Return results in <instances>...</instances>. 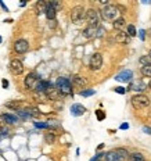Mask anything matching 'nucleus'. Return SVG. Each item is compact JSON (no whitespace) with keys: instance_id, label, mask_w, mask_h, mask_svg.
Here are the masks:
<instances>
[{"instance_id":"1","label":"nucleus","mask_w":151,"mask_h":161,"mask_svg":"<svg viewBox=\"0 0 151 161\" xmlns=\"http://www.w3.org/2000/svg\"><path fill=\"white\" fill-rule=\"evenodd\" d=\"M54 88H56V90L58 92V95L61 97H67V96H72L73 95L71 79L65 78V76H60V78L56 80Z\"/></svg>"},{"instance_id":"13","label":"nucleus","mask_w":151,"mask_h":161,"mask_svg":"<svg viewBox=\"0 0 151 161\" xmlns=\"http://www.w3.org/2000/svg\"><path fill=\"white\" fill-rule=\"evenodd\" d=\"M71 83H72V86H75V88L83 89L86 85H88V80L83 78V76H80V75H73L72 79H71Z\"/></svg>"},{"instance_id":"44","label":"nucleus","mask_w":151,"mask_h":161,"mask_svg":"<svg viewBox=\"0 0 151 161\" xmlns=\"http://www.w3.org/2000/svg\"><path fill=\"white\" fill-rule=\"evenodd\" d=\"M148 56H150V57H151V50H150V54H148Z\"/></svg>"},{"instance_id":"18","label":"nucleus","mask_w":151,"mask_h":161,"mask_svg":"<svg viewBox=\"0 0 151 161\" xmlns=\"http://www.w3.org/2000/svg\"><path fill=\"white\" fill-rule=\"evenodd\" d=\"M45 14H46V18H47L49 21H54L56 17H57V11L51 7V4H50V3H47V6H46V11H45Z\"/></svg>"},{"instance_id":"35","label":"nucleus","mask_w":151,"mask_h":161,"mask_svg":"<svg viewBox=\"0 0 151 161\" xmlns=\"http://www.w3.org/2000/svg\"><path fill=\"white\" fill-rule=\"evenodd\" d=\"M104 32H105V29H104L103 26H100V25H99V28L96 29V36H99V38H100V36H103V35H104Z\"/></svg>"},{"instance_id":"36","label":"nucleus","mask_w":151,"mask_h":161,"mask_svg":"<svg viewBox=\"0 0 151 161\" xmlns=\"http://www.w3.org/2000/svg\"><path fill=\"white\" fill-rule=\"evenodd\" d=\"M114 90H115L116 93H119V95H125V93H126V89L122 88V86H118V88H115Z\"/></svg>"},{"instance_id":"20","label":"nucleus","mask_w":151,"mask_h":161,"mask_svg":"<svg viewBox=\"0 0 151 161\" xmlns=\"http://www.w3.org/2000/svg\"><path fill=\"white\" fill-rule=\"evenodd\" d=\"M46 6H47V3L43 2V0H39L38 3L35 4V8H36V14H45L46 11Z\"/></svg>"},{"instance_id":"7","label":"nucleus","mask_w":151,"mask_h":161,"mask_svg":"<svg viewBox=\"0 0 151 161\" xmlns=\"http://www.w3.org/2000/svg\"><path fill=\"white\" fill-rule=\"evenodd\" d=\"M54 89V85H53L50 80H46V79H40L38 83H36V86H35V92L36 93H50L51 90Z\"/></svg>"},{"instance_id":"2","label":"nucleus","mask_w":151,"mask_h":161,"mask_svg":"<svg viewBox=\"0 0 151 161\" xmlns=\"http://www.w3.org/2000/svg\"><path fill=\"white\" fill-rule=\"evenodd\" d=\"M129 156L126 149L123 147H118V149H114L111 152L104 154V160L105 161H125Z\"/></svg>"},{"instance_id":"22","label":"nucleus","mask_w":151,"mask_h":161,"mask_svg":"<svg viewBox=\"0 0 151 161\" xmlns=\"http://www.w3.org/2000/svg\"><path fill=\"white\" fill-rule=\"evenodd\" d=\"M126 161H146V158L143 157L142 153H132L127 156Z\"/></svg>"},{"instance_id":"30","label":"nucleus","mask_w":151,"mask_h":161,"mask_svg":"<svg viewBox=\"0 0 151 161\" xmlns=\"http://www.w3.org/2000/svg\"><path fill=\"white\" fill-rule=\"evenodd\" d=\"M142 74L144 76H150L151 78V65H143L142 67Z\"/></svg>"},{"instance_id":"16","label":"nucleus","mask_w":151,"mask_h":161,"mask_svg":"<svg viewBox=\"0 0 151 161\" xmlns=\"http://www.w3.org/2000/svg\"><path fill=\"white\" fill-rule=\"evenodd\" d=\"M115 40L118 43H125V45H127V43L130 42V36H127V33L122 32V31H118L115 33Z\"/></svg>"},{"instance_id":"9","label":"nucleus","mask_w":151,"mask_h":161,"mask_svg":"<svg viewBox=\"0 0 151 161\" xmlns=\"http://www.w3.org/2000/svg\"><path fill=\"white\" fill-rule=\"evenodd\" d=\"M40 80V76L38 75L36 72H29L28 75H26V78L24 79V85L26 89H35L36 83H38Z\"/></svg>"},{"instance_id":"24","label":"nucleus","mask_w":151,"mask_h":161,"mask_svg":"<svg viewBox=\"0 0 151 161\" xmlns=\"http://www.w3.org/2000/svg\"><path fill=\"white\" fill-rule=\"evenodd\" d=\"M112 25H114V28H115L116 31H121V29L125 26V19H123L122 17H118V18L112 22Z\"/></svg>"},{"instance_id":"25","label":"nucleus","mask_w":151,"mask_h":161,"mask_svg":"<svg viewBox=\"0 0 151 161\" xmlns=\"http://www.w3.org/2000/svg\"><path fill=\"white\" fill-rule=\"evenodd\" d=\"M45 140L47 145H53V143L56 142V133H53V132L45 133Z\"/></svg>"},{"instance_id":"29","label":"nucleus","mask_w":151,"mask_h":161,"mask_svg":"<svg viewBox=\"0 0 151 161\" xmlns=\"http://www.w3.org/2000/svg\"><path fill=\"white\" fill-rule=\"evenodd\" d=\"M19 104H21L19 102H8V103H6V107H8V108H13L15 111V110L19 108Z\"/></svg>"},{"instance_id":"3","label":"nucleus","mask_w":151,"mask_h":161,"mask_svg":"<svg viewBox=\"0 0 151 161\" xmlns=\"http://www.w3.org/2000/svg\"><path fill=\"white\" fill-rule=\"evenodd\" d=\"M118 8L116 6H112V4H107L105 7H103L100 10V15L104 21H115L118 18Z\"/></svg>"},{"instance_id":"8","label":"nucleus","mask_w":151,"mask_h":161,"mask_svg":"<svg viewBox=\"0 0 151 161\" xmlns=\"http://www.w3.org/2000/svg\"><path fill=\"white\" fill-rule=\"evenodd\" d=\"M103 67V56L101 53H94L90 57V61H89V68L92 71H99L100 68Z\"/></svg>"},{"instance_id":"27","label":"nucleus","mask_w":151,"mask_h":161,"mask_svg":"<svg viewBox=\"0 0 151 161\" xmlns=\"http://www.w3.org/2000/svg\"><path fill=\"white\" fill-rule=\"evenodd\" d=\"M139 63L142 65H151V57L150 56H143L139 58Z\"/></svg>"},{"instance_id":"21","label":"nucleus","mask_w":151,"mask_h":161,"mask_svg":"<svg viewBox=\"0 0 151 161\" xmlns=\"http://www.w3.org/2000/svg\"><path fill=\"white\" fill-rule=\"evenodd\" d=\"M25 111L28 113L29 118H38V117H40V113H39V110L36 108V107H26Z\"/></svg>"},{"instance_id":"12","label":"nucleus","mask_w":151,"mask_h":161,"mask_svg":"<svg viewBox=\"0 0 151 161\" xmlns=\"http://www.w3.org/2000/svg\"><path fill=\"white\" fill-rule=\"evenodd\" d=\"M133 78V72L130 71V69H123L122 72H119V74H116V76H115V79L116 80H119V82H130Z\"/></svg>"},{"instance_id":"17","label":"nucleus","mask_w":151,"mask_h":161,"mask_svg":"<svg viewBox=\"0 0 151 161\" xmlns=\"http://www.w3.org/2000/svg\"><path fill=\"white\" fill-rule=\"evenodd\" d=\"M147 88V85L144 82H135V83H130L129 86H127V89L126 90H136V92H143V90H146Z\"/></svg>"},{"instance_id":"40","label":"nucleus","mask_w":151,"mask_h":161,"mask_svg":"<svg viewBox=\"0 0 151 161\" xmlns=\"http://www.w3.org/2000/svg\"><path fill=\"white\" fill-rule=\"evenodd\" d=\"M0 7H2L3 10H4V11H8V8H7V6H6V4H4V3H3V2H0Z\"/></svg>"},{"instance_id":"45","label":"nucleus","mask_w":151,"mask_h":161,"mask_svg":"<svg viewBox=\"0 0 151 161\" xmlns=\"http://www.w3.org/2000/svg\"><path fill=\"white\" fill-rule=\"evenodd\" d=\"M150 89H151V82H150Z\"/></svg>"},{"instance_id":"41","label":"nucleus","mask_w":151,"mask_h":161,"mask_svg":"<svg viewBox=\"0 0 151 161\" xmlns=\"http://www.w3.org/2000/svg\"><path fill=\"white\" fill-rule=\"evenodd\" d=\"M143 130H144L146 133H148V135H151V128H148V126H144Z\"/></svg>"},{"instance_id":"10","label":"nucleus","mask_w":151,"mask_h":161,"mask_svg":"<svg viewBox=\"0 0 151 161\" xmlns=\"http://www.w3.org/2000/svg\"><path fill=\"white\" fill-rule=\"evenodd\" d=\"M8 67H10V71L14 74V75H21V74L24 72V69H25L22 61L21 60H18V58H13L11 61H10Z\"/></svg>"},{"instance_id":"32","label":"nucleus","mask_w":151,"mask_h":161,"mask_svg":"<svg viewBox=\"0 0 151 161\" xmlns=\"http://www.w3.org/2000/svg\"><path fill=\"white\" fill-rule=\"evenodd\" d=\"M96 117L99 121L105 119V111H103V110H96Z\"/></svg>"},{"instance_id":"19","label":"nucleus","mask_w":151,"mask_h":161,"mask_svg":"<svg viewBox=\"0 0 151 161\" xmlns=\"http://www.w3.org/2000/svg\"><path fill=\"white\" fill-rule=\"evenodd\" d=\"M96 29H97V28H92V26H86V28L83 29L82 35L85 36L86 39H93V38H96Z\"/></svg>"},{"instance_id":"34","label":"nucleus","mask_w":151,"mask_h":161,"mask_svg":"<svg viewBox=\"0 0 151 161\" xmlns=\"http://www.w3.org/2000/svg\"><path fill=\"white\" fill-rule=\"evenodd\" d=\"M104 154H105V153H97L96 156L92 157V158H90L89 161H100V160H101L103 157H104Z\"/></svg>"},{"instance_id":"33","label":"nucleus","mask_w":151,"mask_h":161,"mask_svg":"<svg viewBox=\"0 0 151 161\" xmlns=\"http://www.w3.org/2000/svg\"><path fill=\"white\" fill-rule=\"evenodd\" d=\"M35 128H39V129H47V124L46 122H33Z\"/></svg>"},{"instance_id":"37","label":"nucleus","mask_w":151,"mask_h":161,"mask_svg":"<svg viewBox=\"0 0 151 161\" xmlns=\"http://www.w3.org/2000/svg\"><path fill=\"white\" fill-rule=\"evenodd\" d=\"M139 36H140V39H142V40H144V39H146V31H144V29H140V31H139Z\"/></svg>"},{"instance_id":"15","label":"nucleus","mask_w":151,"mask_h":161,"mask_svg":"<svg viewBox=\"0 0 151 161\" xmlns=\"http://www.w3.org/2000/svg\"><path fill=\"white\" fill-rule=\"evenodd\" d=\"M2 119L4 124H8V125H14V124H17L19 121V118L17 115H14V114H10V113H4L2 114Z\"/></svg>"},{"instance_id":"23","label":"nucleus","mask_w":151,"mask_h":161,"mask_svg":"<svg viewBox=\"0 0 151 161\" xmlns=\"http://www.w3.org/2000/svg\"><path fill=\"white\" fill-rule=\"evenodd\" d=\"M46 124H47V129H51V130L61 129L60 122H58V121H56V119H49V121H46Z\"/></svg>"},{"instance_id":"31","label":"nucleus","mask_w":151,"mask_h":161,"mask_svg":"<svg viewBox=\"0 0 151 161\" xmlns=\"http://www.w3.org/2000/svg\"><path fill=\"white\" fill-rule=\"evenodd\" d=\"M127 36H130V38H132V36H135L136 35V28H135V25H127Z\"/></svg>"},{"instance_id":"28","label":"nucleus","mask_w":151,"mask_h":161,"mask_svg":"<svg viewBox=\"0 0 151 161\" xmlns=\"http://www.w3.org/2000/svg\"><path fill=\"white\" fill-rule=\"evenodd\" d=\"M8 128H6V126H0V140H3L4 137L8 136Z\"/></svg>"},{"instance_id":"39","label":"nucleus","mask_w":151,"mask_h":161,"mask_svg":"<svg viewBox=\"0 0 151 161\" xmlns=\"http://www.w3.org/2000/svg\"><path fill=\"white\" fill-rule=\"evenodd\" d=\"M121 129H122V130H125V129H129V124H127V122H123L122 125H121Z\"/></svg>"},{"instance_id":"26","label":"nucleus","mask_w":151,"mask_h":161,"mask_svg":"<svg viewBox=\"0 0 151 161\" xmlns=\"http://www.w3.org/2000/svg\"><path fill=\"white\" fill-rule=\"evenodd\" d=\"M94 93H96L94 89H83V90H80L79 92V95L83 96V97H89V96H93Z\"/></svg>"},{"instance_id":"38","label":"nucleus","mask_w":151,"mask_h":161,"mask_svg":"<svg viewBox=\"0 0 151 161\" xmlns=\"http://www.w3.org/2000/svg\"><path fill=\"white\" fill-rule=\"evenodd\" d=\"M2 85H3V88H4V89H7L8 85H10V82H8L7 79H3V80H2Z\"/></svg>"},{"instance_id":"42","label":"nucleus","mask_w":151,"mask_h":161,"mask_svg":"<svg viewBox=\"0 0 151 161\" xmlns=\"http://www.w3.org/2000/svg\"><path fill=\"white\" fill-rule=\"evenodd\" d=\"M103 147H104V145H103V143H101V145H100L99 147H97V150H101V149H103Z\"/></svg>"},{"instance_id":"5","label":"nucleus","mask_w":151,"mask_h":161,"mask_svg":"<svg viewBox=\"0 0 151 161\" xmlns=\"http://www.w3.org/2000/svg\"><path fill=\"white\" fill-rule=\"evenodd\" d=\"M85 19L88 22V26H92V28H99V11L94 8H89L86 10L85 13Z\"/></svg>"},{"instance_id":"14","label":"nucleus","mask_w":151,"mask_h":161,"mask_svg":"<svg viewBox=\"0 0 151 161\" xmlns=\"http://www.w3.org/2000/svg\"><path fill=\"white\" fill-rule=\"evenodd\" d=\"M69 110H71V114H72L73 117H80V115H83V114L86 113L85 106L79 104V103H75V104H72Z\"/></svg>"},{"instance_id":"43","label":"nucleus","mask_w":151,"mask_h":161,"mask_svg":"<svg viewBox=\"0 0 151 161\" xmlns=\"http://www.w3.org/2000/svg\"><path fill=\"white\" fill-rule=\"evenodd\" d=\"M2 42H3V38H2V35H0V45H2Z\"/></svg>"},{"instance_id":"4","label":"nucleus","mask_w":151,"mask_h":161,"mask_svg":"<svg viewBox=\"0 0 151 161\" xmlns=\"http://www.w3.org/2000/svg\"><path fill=\"white\" fill-rule=\"evenodd\" d=\"M130 102H132V106L135 107L136 110L139 108H146V107L150 106V97H147L146 95H143V93H137L130 99Z\"/></svg>"},{"instance_id":"6","label":"nucleus","mask_w":151,"mask_h":161,"mask_svg":"<svg viewBox=\"0 0 151 161\" xmlns=\"http://www.w3.org/2000/svg\"><path fill=\"white\" fill-rule=\"evenodd\" d=\"M85 13H86V10L82 6H75L71 10V21L76 25L82 24V21L85 19Z\"/></svg>"},{"instance_id":"11","label":"nucleus","mask_w":151,"mask_h":161,"mask_svg":"<svg viewBox=\"0 0 151 161\" xmlns=\"http://www.w3.org/2000/svg\"><path fill=\"white\" fill-rule=\"evenodd\" d=\"M29 50V43L25 39H18L14 42V52L18 54H24Z\"/></svg>"}]
</instances>
